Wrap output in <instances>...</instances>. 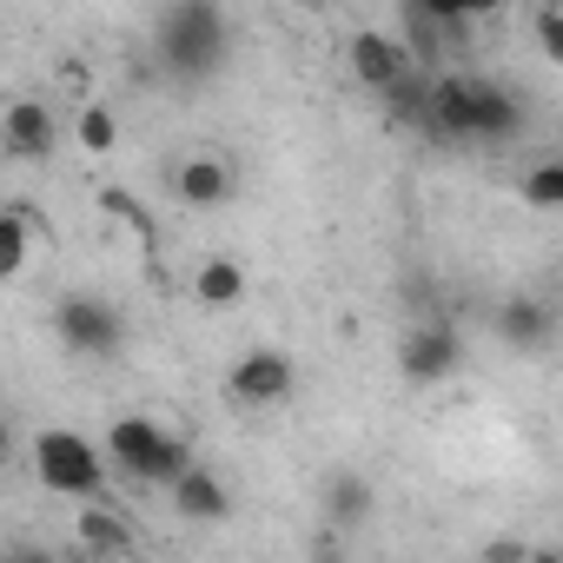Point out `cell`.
Instances as JSON below:
<instances>
[{
  "mask_svg": "<svg viewBox=\"0 0 563 563\" xmlns=\"http://www.w3.org/2000/svg\"><path fill=\"white\" fill-rule=\"evenodd\" d=\"M153 54H159V74L179 80V87H206L225 54H232V21L212 0H179L153 21Z\"/></svg>",
  "mask_w": 563,
  "mask_h": 563,
  "instance_id": "obj_1",
  "label": "cell"
},
{
  "mask_svg": "<svg viewBox=\"0 0 563 563\" xmlns=\"http://www.w3.org/2000/svg\"><path fill=\"white\" fill-rule=\"evenodd\" d=\"M107 464H113L120 477H133V484H153V490L166 484V490H173L199 457H192V451L159 424V418L126 411V418H113V424H107Z\"/></svg>",
  "mask_w": 563,
  "mask_h": 563,
  "instance_id": "obj_2",
  "label": "cell"
},
{
  "mask_svg": "<svg viewBox=\"0 0 563 563\" xmlns=\"http://www.w3.org/2000/svg\"><path fill=\"white\" fill-rule=\"evenodd\" d=\"M34 477H41L54 497L100 504V490H107V457H100L80 431H41V438H34Z\"/></svg>",
  "mask_w": 563,
  "mask_h": 563,
  "instance_id": "obj_3",
  "label": "cell"
},
{
  "mask_svg": "<svg viewBox=\"0 0 563 563\" xmlns=\"http://www.w3.org/2000/svg\"><path fill=\"white\" fill-rule=\"evenodd\" d=\"M292 385H299V365H292V352H278V345H252V352H239L232 372H225V398L245 405V411L286 405Z\"/></svg>",
  "mask_w": 563,
  "mask_h": 563,
  "instance_id": "obj_4",
  "label": "cell"
},
{
  "mask_svg": "<svg viewBox=\"0 0 563 563\" xmlns=\"http://www.w3.org/2000/svg\"><path fill=\"white\" fill-rule=\"evenodd\" d=\"M54 339L67 352H80V358H113L126 345V319L107 299H93V292H67L54 306Z\"/></svg>",
  "mask_w": 563,
  "mask_h": 563,
  "instance_id": "obj_5",
  "label": "cell"
},
{
  "mask_svg": "<svg viewBox=\"0 0 563 563\" xmlns=\"http://www.w3.org/2000/svg\"><path fill=\"white\" fill-rule=\"evenodd\" d=\"M398 372H405V385H418V391L457 378V372H464V339H457V325H444V319L411 325L405 345H398Z\"/></svg>",
  "mask_w": 563,
  "mask_h": 563,
  "instance_id": "obj_6",
  "label": "cell"
},
{
  "mask_svg": "<svg viewBox=\"0 0 563 563\" xmlns=\"http://www.w3.org/2000/svg\"><path fill=\"white\" fill-rule=\"evenodd\" d=\"M345 60H352V80H358V87H372L378 100H385L405 74H418V67H411V54L398 47V34H378V27L352 34V41H345Z\"/></svg>",
  "mask_w": 563,
  "mask_h": 563,
  "instance_id": "obj_7",
  "label": "cell"
},
{
  "mask_svg": "<svg viewBox=\"0 0 563 563\" xmlns=\"http://www.w3.org/2000/svg\"><path fill=\"white\" fill-rule=\"evenodd\" d=\"M232 159L225 153H186L179 166H173V199L179 206H192V212H219L225 199H232Z\"/></svg>",
  "mask_w": 563,
  "mask_h": 563,
  "instance_id": "obj_8",
  "label": "cell"
},
{
  "mask_svg": "<svg viewBox=\"0 0 563 563\" xmlns=\"http://www.w3.org/2000/svg\"><path fill=\"white\" fill-rule=\"evenodd\" d=\"M490 332L510 345V352H543L556 339V312L537 299V292H510L497 312H490Z\"/></svg>",
  "mask_w": 563,
  "mask_h": 563,
  "instance_id": "obj_9",
  "label": "cell"
},
{
  "mask_svg": "<svg viewBox=\"0 0 563 563\" xmlns=\"http://www.w3.org/2000/svg\"><path fill=\"white\" fill-rule=\"evenodd\" d=\"M471 120H477V140H484V146L523 133V107H517V93H510L504 80H490V74H471Z\"/></svg>",
  "mask_w": 563,
  "mask_h": 563,
  "instance_id": "obj_10",
  "label": "cell"
},
{
  "mask_svg": "<svg viewBox=\"0 0 563 563\" xmlns=\"http://www.w3.org/2000/svg\"><path fill=\"white\" fill-rule=\"evenodd\" d=\"M431 140H477V120H471V74H431Z\"/></svg>",
  "mask_w": 563,
  "mask_h": 563,
  "instance_id": "obj_11",
  "label": "cell"
},
{
  "mask_svg": "<svg viewBox=\"0 0 563 563\" xmlns=\"http://www.w3.org/2000/svg\"><path fill=\"white\" fill-rule=\"evenodd\" d=\"M166 497H173V510H179L186 523H225V517H232V490H225V477H219L212 464H192Z\"/></svg>",
  "mask_w": 563,
  "mask_h": 563,
  "instance_id": "obj_12",
  "label": "cell"
},
{
  "mask_svg": "<svg viewBox=\"0 0 563 563\" xmlns=\"http://www.w3.org/2000/svg\"><path fill=\"white\" fill-rule=\"evenodd\" d=\"M0 146H8V159H54V107L14 100L8 126H0Z\"/></svg>",
  "mask_w": 563,
  "mask_h": 563,
  "instance_id": "obj_13",
  "label": "cell"
},
{
  "mask_svg": "<svg viewBox=\"0 0 563 563\" xmlns=\"http://www.w3.org/2000/svg\"><path fill=\"white\" fill-rule=\"evenodd\" d=\"M391 34H398V47L411 54V67H418V60L431 67L438 54H451V41H444L438 14H431V8H418V0H411V8H398V27H391Z\"/></svg>",
  "mask_w": 563,
  "mask_h": 563,
  "instance_id": "obj_14",
  "label": "cell"
},
{
  "mask_svg": "<svg viewBox=\"0 0 563 563\" xmlns=\"http://www.w3.org/2000/svg\"><path fill=\"white\" fill-rule=\"evenodd\" d=\"M372 477H358V471H339L332 484H325V517H332V530H358L365 517H372Z\"/></svg>",
  "mask_w": 563,
  "mask_h": 563,
  "instance_id": "obj_15",
  "label": "cell"
},
{
  "mask_svg": "<svg viewBox=\"0 0 563 563\" xmlns=\"http://www.w3.org/2000/svg\"><path fill=\"white\" fill-rule=\"evenodd\" d=\"M27 252H34V206L14 199L8 212H0V278H21Z\"/></svg>",
  "mask_w": 563,
  "mask_h": 563,
  "instance_id": "obj_16",
  "label": "cell"
},
{
  "mask_svg": "<svg viewBox=\"0 0 563 563\" xmlns=\"http://www.w3.org/2000/svg\"><path fill=\"white\" fill-rule=\"evenodd\" d=\"M192 292H199V306H239V299H245L239 258H206V265L192 272Z\"/></svg>",
  "mask_w": 563,
  "mask_h": 563,
  "instance_id": "obj_17",
  "label": "cell"
},
{
  "mask_svg": "<svg viewBox=\"0 0 563 563\" xmlns=\"http://www.w3.org/2000/svg\"><path fill=\"white\" fill-rule=\"evenodd\" d=\"M385 107H391V120H398V126L431 133V74H405V80L385 93Z\"/></svg>",
  "mask_w": 563,
  "mask_h": 563,
  "instance_id": "obj_18",
  "label": "cell"
},
{
  "mask_svg": "<svg viewBox=\"0 0 563 563\" xmlns=\"http://www.w3.org/2000/svg\"><path fill=\"white\" fill-rule=\"evenodd\" d=\"M517 192H523L530 212H563V159H537V166L517 179Z\"/></svg>",
  "mask_w": 563,
  "mask_h": 563,
  "instance_id": "obj_19",
  "label": "cell"
},
{
  "mask_svg": "<svg viewBox=\"0 0 563 563\" xmlns=\"http://www.w3.org/2000/svg\"><path fill=\"white\" fill-rule=\"evenodd\" d=\"M74 530H80L87 556H100V550H126V523H120V510H107V504H87Z\"/></svg>",
  "mask_w": 563,
  "mask_h": 563,
  "instance_id": "obj_20",
  "label": "cell"
},
{
  "mask_svg": "<svg viewBox=\"0 0 563 563\" xmlns=\"http://www.w3.org/2000/svg\"><path fill=\"white\" fill-rule=\"evenodd\" d=\"M74 140H80L87 153H113V146H120V120H113V107H80Z\"/></svg>",
  "mask_w": 563,
  "mask_h": 563,
  "instance_id": "obj_21",
  "label": "cell"
},
{
  "mask_svg": "<svg viewBox=\"0 0 563 563\" xmlns=\"http://www.w3.org/2000/svg\"><path fill=\"white\" fill-rule=\"evenodd\" d=\"M530 34H537L543 60H556V67H563V8H537V14H530Z\"/></svg>",
  "mask_w": 563,
  "mask_h": 563,
  "instance_id": "obj_22",
  "label": "cell"
},
{
  "mask_svg": "<svg viewBox=\"0 0 563 563\" xmlns=\"http://www.w3.org/2000/svg\"><path fill=\"white\" fill-rule=\"evenodd\" d=\"M8 563H60V556H54V550H41V543H14V550H8Z\"/></svg>",
  "mask_w": 563,
  "mask_h": 563,
  "instance_id": "obj_23",
  "label": "cell"
},
{
  "mask_svg": "<svg viewBox=\"0 0 563 563\" xmlns=\"http://www.w3.org/2000/svg\"><path fill=\"white\" fill-rule=\"evenodd\" d=\"M523 563H563V550H530Z\"/></svg>",
  "mask_w": 563,
  "mask_h": 563,
  "instance_id": "obj_24",
  "label": "cell"
},
{
  "mask_svg": "<svg viewBox=\"0 0 563 563\" xmlns=\"http://www.w3.org/2000/svg\"><path fill=\"white\" fill-rule=\"evenodd\" d=\"M60 563H93V556H87V550H80V556H60Z\"/></svg>",
  "mask_w": 563,
  "mask_h": 563,
  "instance_id": "obj_25",
  "label": "cell"
},
{
  "mask_svg": "<svg viewBox=\"0 0 563 563\" xmlns=\"http://www.w3.org/2000/svg\"><path fill=\"white\" fill-rule=\"evenodd\" d=\"M484 563H490V556H484Z\"/></svg>",
  "mask_w": 563,
  "mask_h": 563,
  "instance_id": "obj_26",
  "label": "cell"
}]
</instances>
